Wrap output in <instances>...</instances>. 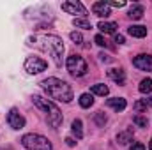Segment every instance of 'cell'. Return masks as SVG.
<instances>
[{
    "label": "cell",
    "mask_w": 152,
    "mask_h": 150,
    "mask_svg": "<svg viewBox=\"0 0 152 150\" xmlns=\"http://www.w3.org/2000/svg\"><path fill=\"white\" fill-rule=\"evenodd\" d=\"M28 46L39 48L41 51L48 53L57 67H62V55H64V42L58 36H51V34H39V36H30L27 39Z\"/></svg>",
    "instance_id": "6da1fadb"
},
{
    "label": "cell",
    "mask_w": 152,
    "mask_h": 150,
    "mask_svg": "<svg viewBox=\"0 0 152 150\" xmlns=\"http://www.w3.org/2000/svg\"><path fill=\"white\" fill-rule=\"evenodd\" d=\"M41 87L51 99H57V101H62V103H71L73 101V88L58 78H46V79L41 81Z\"/></svg>",
    "instance_id": "7a4b0ae2"
},
{
    "label": "cell",
    "mask_w": 152,
    "mask_h": 150,
    "mask_svg": "<svg viewBox=\"0 0 152 150\" xmlns=\"http://www.w3.org/2000/svg\"><path fill=\"white\" fill-rule=\"evenodd\" d=\"M32 103L37 106L41 111L46 113V118H48V124L51 127H58L62 124V113L60 110L48 99H42L41 95H32Z\"/></svg>",
    "instance_id": "3957f363"
},
{
    "label": "cell",
    "mask_w": 152,
    "mask_h": 150,
    "mask_svg": "<svg viewBox=\"0 0 152 150\" xmlns=\"http://www.w3.org/2000/svg\"><path fill=\"white\" fill-rule=\"evenodd\" d=\"M21 145L28 150H51V143L48 141V138L41 134H34V133L25 134L21 138Z\"/></svg>",
    "instance_id": "277c9868"
},
{
    "label": "cell",
    "mask_w": 152,
    "mask_h": 150,
    "mask_svg": "<svg viewBox=\"0 0 152 150\" xmlns=\"http://www.w3.org/2000/svg\"><path fill=\"white\" fill-rule=\"evenodd\" d=\"M66 67H67V71L73 76H83L87 73V62H85L80 55H71V57H67Z\"/></svg>",
    "instance_id": "5b68a950"
},
{
    "label": "cell",
    "mask_w": 152,
    "mask_h": 150,
    "mask_svg": "<svg viewBox=\"0 0 152 150\" xmlns=\"http://www.w3.org/2000/svg\"><path fill=\"white\" fill-rule=\"evenodd\" d=\"M23 67H25V71H27L28 74H39V73L46 71L48 64H46V60H42V58H39V57H28V58L25 60Z\"/></svg>",
    "instance_id": "8992f818"
},
{
    "label": "cell",
    "mask_w": 152,
    "mask_h": 150,
    "mask_svg": "<svg viewBox=\"0 0 152 150\" xmlns=\"http://www.w3.org/2000/svg\"><path fill=\"white\" fill-rule=\"evenodd\" d=\"M7 124H9L12 129L20 131V129L25 127V117L20 115V111H18L16 108H11V111H9V115H7Z\"/></svg>",
    "instance_id": "52a82bcc"
},
{
    "label": "cell",
    "mask_w": 152,
    "mask_h": 150,
    "mask_svg": "<svg viewBox=\"0 0 152 150\" xmlns=\"http://www.w3.org/2000/svg\"><path fill=\"white\" fill-rule=\"evenodd\" d=\"M133 66L134 67H138L140 71H152V55H145V53H142V55H138V57H134L133 58Z\"/></svg>",
    "instance_id": "ba28073f"
},
{
    "label": "cell",
    "mask_w": 152,
    "mask_h": 150,
    "mask_svg": "<svg viewBox=\"0 0 152 150\" xmlns=\"http://www.w3.org/2000/svg\"><path fill=\"white\" fill-rule=\"evenodd\" d=\"M62 11H66L67 14H85L87 11H85V7H83V4L81 2H64L62 4Z\"/></svg>",
    "instance_id": "9c48e42d"
},
{
    "label": "cell",
    "mask_w": 152,
    "mask_h": 150,
    "mask_svg": "<svg viewBox=\"0 0 152 150\" xmlns=\"http://www.w3.org/2000/svg\"><path fill=\"white\" fill-rule=\"evenodd\" d=\"M92 11H94V14H97L99 18H108L112 12H110V5L106 4V2H96L94 5H92Z\"/></svg>",
    "instance_id": "30bf717a"
},
{
    "label": "cell",
    "mask_w": 152,
    "mask_h": 150,
    "mask_svg": "<svg viewBox=\"0 0 152 150\" xmlns=\"http://www.w3.org/2000/svg\"><path fill=\"white\" fill-rule=\"evenodd\" d=\"M106 104H108L110 108H113L115 111H124V110H126V106H127L126 99H122V97H113V99H108V101H106Z\"/></svg>",
    "instance_id": "8fae6325"
},
{
    "label": "cell",
    "mask_w": 152,
    "mask_h": 150,
    "mask_svg": "<svg viewBox=\"0 0 152 150\" xmlns=\"http://www.w3.org/2000/svg\"><path fill=\"white\" fill-rule=\"evenodd\" d=\"M127 32H129V36H133V37H145L147 36V27H142V25H131L129 28H127Z\"/></svg>",
    "instance_id": "7c38bea8"
},
{
    "label": "cell",
    "mask_w": 152,
    "mask_h": 150,
    "mask_svg": "<svg viewBox=\"0 0 152 150\" xmlns=\"http://www.w3.org/2000/svg\"><path fill=\"white\" fill-rule=\"evenodd\" d=\"M108 76H110L113 81H117L118 85H124V83H126V74H124L122 69H110V71H108Z\"/></svg>",
    "instance_id": "4fadbf2b"
},
{
    "label": "cell",
    "mask_w": 152,
    "mask_h": 150,
    "mask_svg": "<svg viewBox=\"0 0 152 150\" xmlns=\"http://www.w3.org/2000/svg\"><path fill=\"white\" fill-rule=\"evenodd\" d=\"M97 28H99L101 32H104V34H115L117 23H113V21H99Z\"/></svg>",
    "instance_id": "5bb4252c"
},
{
    "label": "cell",
    "mask_w": 152,
    "mask_h": 150,
    "mask_svg": "<svg viewBox=\"0 0 152 150\" xmlns=\"http://www.w3.org/2000/svg\"><path fill=\"white\" fill-rule=\"evenodd\" d=\"M92 94H96V95H108V92H110V88L106 87V85H103V83H97V85H92Z\"/></svg>",
    "instance_id": "9a60e30c"
},
{
    "label": "cell",
    "mask_w": 152,
    "mask_h": 150,
    "mask_svg": "<svg viewBox=\"0 0 152 150\" xmlns=\"http://www.w3.org/2000/svg\"><path fill=\"white\" fill-rule=\"evenodd\" d=\"M92 104H94L92 94H81V95H80V106H81V108H90Z\"/></svg>",
    "instance_id": "2e32d148"
},
{
    "label": "cell",
    "mask_w": 152,
    "mask_h": 150,
    "mask_svg": "<svg viewBox=\"0 0 152 150\" xmlns=\"http://www.w3.org/2000/svg\"><path fill=\"white\" fill-rule=\"evenodd\" d=\"M71 131H73V134H75L78 140L83 138V125H81V120H75V122H73Z\"/></svg>",
    "instance_id": "e0dca14e"
},
{
    "label": "cell",
    "mask_w": 152,
    "mask_h": 150,
    "mask_svg": "<svg viewBox=\"0 0 152 150\" xmlns=\"http://www.w3.org/2000/svg\"><path fill=\"white\" fill-rule=\"evenodd\" d=\"M143 16V7L142 5H133L131 9H129V18H133V20H140Z\"/></svg>",
    "instance_id": "ac0fdd59"
},
{
    "label": "cell",
    "mask_w": 152,
    "mask_h": 150,
    "mask_svg": "<svg viewBox=\"0 0 152 150\" xmlns=\"http://www.w3.org/2000/svg\"><path fill=\"white\" fill-rule=\"evenodd\" d=\"M131 138H133V133H131V131H126V133H118V134H117V141H118L120 145L129 143Z\"/></svg>",
    "instance_id": "d6986e66"
},
{
    "label": "cell",
    "mask_w": 152,
    "mask_h": 150,
    "mask_svg": "<svg viewBox=\"0 0 152 150\" xmlns=\"http://www.w3.org/2000/svg\"><path fill=\"white\" fill-rule=\"evenodd\" d=\"M140 92H142V94H151L152 92V79L151 78L142 79V83H140Z\"/></svg>",
    "instance_id": "ffe728a7"
},
{
    "label": "cell",
    "mask_w": 152,
    "mask_h": 150,
    "mask_svg": "<svg viewBox=\"0 0 152 150\" xmlns=\"http://www.w3.org/2000/svg\"><path fill=\"white\" fill-rule=\"evenodd\" d=\"M73 25H75V27H78V28H85V30L92 28L90 21H87V20H83V18H75V20H73Z\"/></svg>",
    "instance_id": "44dd1931"
},
{
    "label": "cell",
    "mask_w": 152,
    "mask_h": 150,
    "mask_svg": "<svg viewBox=\"0 0 152 150\" xmlns=\"http://www.w3.org/2000/svg\"><path fill=\"white\" fill-rule=\"evenodd\" d=\"M133 122H134L138 127H147V124H149L147 117H142V115H136V117L133 118Z\"/></svg>",
    "instance_id": "7402d4cb"
},
{
    "label": "cell",
    "mask_w": 152,
    "mask_h": 150,
    "mask_svg": "<svg viewBox=\"0 0 152 150\" xmlns=\"http://www.w3.org/2000/svg\"><path fill=\"white\" fill-rule=\"evenodd\" d=\"M69 37H71V41L76 42V44H81V42H83V36H81L80 32H71V36H69Z\"/></svg>",
    "instance_id": "603a6c76"
},
{
    "label": "cell",
    "mask_w": 152,
    "mask_h": 150,
    "mask_svg": "<svg viewBox=\"0 0 152 150\" xmlns=\"http://www.w3.org/2000/svg\"><path fill=\"white\" fill-rule=\"evenodd\" d=\"M134 110H136L138 113L147 111V104H145L143 101H136V103H134Z\"/></svg>",
    "instance_id": "cb8c5ba5"
},
{
    "label": "cell",
    "mask_w": 152,
    "mask_h": 150,
    "mask_svg": "<svg viewBox=\"0 0 152 150\" xmlns=\"http://www.w3.org/2000/svg\"><path fill=\"white\" fill-rule=\"evenodd\" d=\"M96 122H97V124H99V125H103V124H104V122H106V117H104V115H103V113L99 111V113H97V115H96Z\"/></svg>",
    "instance_id": "d4e9b609"
},
{
    "label": "cell",
    "mask_w": 152,
    "mask_h": 150,
    "mask_svg": "<svg viewBox=\"0 0 152 150\" xmlns=\"http://www.w3.org/2000/svg\"><path fill=\"white\" fill-rule=\"evenodd\" d=\"M106 4H108L110 7H124V5H126L124 0H120V2H106Z\"/></svg>",
    "instance_id": "484cf974"
},
{
    "label": "cell",
    "mask_w": 152,
    "mask_h": 150,
    "mask_svg": "<svg viewBox=\"0 0 152 150\" xmlns=\"http://www.w3.org/2000/svg\"><path fill=\"white\" fill-rule=\"evenodd\" d=\"M131 150H145V145H143V143H140V141H136V143H133Z\"/></svg>",
    "instance_id": "4316f807"
},
{
    "label": "cell",
    "mask_w": 152,
    "mask_h": 150,
    "mask_svg": "<svg viewBox=\"0 0 152 150\" xmlns=\"http://www.w3.org/2000/svg\"><path fill=\"white\" fill-rule=\"evenodd\" d=\"M96 44H99V46H106V41L103 36H96Z\"/></svg>",
    "instance_id": "83f0119b"
},
{
    "label": "cell",
    "mask_w": 152,
    "mask_h": 150,
    "mask_svg": "<svg viewBox=\"0 0 152 150\" xmlns=\"http://www.w3.org/2000/svg\"><path fill=\"white\" fill-rule=\"evenodd\" d=\"M115 42H118V44H124V42H126V39H124V36H115Z\"/></svg>",
    "instance_id": "f1b7e54d"
},
{
    "label": "cell",
    "mask_w": 152,
    "mask_h": 150,
    "mask_svg": "<svg viewBox=\"0 0 152 150\" xmlns=\"http://www.w3.org/2000/svg\"><path fill=\"white\" fill-rule=\"evenodd\" d=\"M66 143H67L69 147H75V145H76V141L73 140V138H66Z\"/></svg>",
    "instance_id": "f546056e"
},
{
    "label": "cell",
    "mask_w": 152,
    "mask_h": 150,
    "mask_svg": "<svg viewBox=\"0 0 152 150\" xmlns=\"http://www.w3.org/2000/svg\"><path fill=\"white\" fill-rule=\"evenodd\" d=\"M143 103L147 104V108H152V97H147V99H143Z\"/></svg>",
    "instance_id": "4dcf8cb0"
},
{
    "label": "cell",
    "mask_w": 152,
    "mask_h": 150,
    "mask_svg": "<svg viewBox=\"0 0 152 150\" xmlns=\"http://www.w3.org/2000/svg\"><path fill=\"white\" fill-rule=\"evenodd\" d=\"M149 150H152V138H151V141H149Z\"/></svg>",
    "instance_id": "1f68e13d"
}]
</instances>
